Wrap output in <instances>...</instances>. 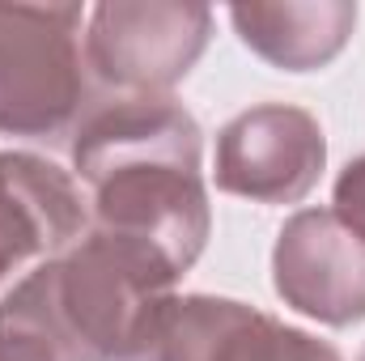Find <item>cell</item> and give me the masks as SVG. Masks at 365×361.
I'll use <instances>...</instances> for the list:
<instances>
[{
  "mask_svg": "<svg viewBox=\"0 0 365 361\" xmlns=\"http://www.w3.org/2000/svg\"><path fill=\"white\" fill-rule=\"evenodd\" d=\"M73 179L90 200V230L191 272L212 234L204 132L175 93L102 98L68 145Z\"/></svg>",
  "mask_w": 365,
  "mask_h": 361,
  "instance_id": "obj_1",
  "label": "cell"
},
{
  "mask_svg": "<svg viewBox=\"0 0 365 361\" xmlns=\"http://www.w3.org/2000/svg\"><path fill=\"white\" fill-rule=\"evenodd\" d=\"M175 285L153 255L90 230L0 293V361H119Z\"/></svg>",
  "mask_w": 365,
  "mask_h": 361,
  "instance_id": "obj_2",
  "label": "cell"
},
{
  "mask_svg": "<svg viewBox=\"0 0 365 361\" xmlns=\"http://www.w3.org/2000/svg\"><path fill=\"white\" fill-rule=\"evenodd\" d=\"M81 4L0 0V136H73L93 106Z\"/></svg>",
  "mask_w": 365,
  "mask_h": 361,
  "instance_id": "obj_3",
  "label": "cell"
},
{
  "mask_svg": "<svg viewBox=\"0 0 365 361\" xmlns=\"http://www.w3.org/2000/svg\"><path fill=\"white\" fill-rule=\"evenodd\" d=\"M208 39V4L106 0L86 17V64L110 98H166L200 64Z\"/></svg>",
  "mask_w": 365,
  "mask_h": 361,
  "instance_id": "obj_4",
  "label": "cell"
},
{
  "mask_svg": "<svg viewBox=\"0 0 365 361\" xmlns=\"http://www.w3.org/2000/svg\"><path fill=\"white\" fill-rule=\"evenodd\" d=\"M119 361H344L336 345L217 293H170Z\"/></svg>",
  "mask_w": 365,
  "mask_h": 361,
  "instance_id": "obj_5",
  "label": "cell"
},
{
  "mask_svg": "<svg viewBox=\"0 0 365 361\" xmlns=\"http://www.w3.org/2000/svg\"><path fill=\"white\" fill-rule=\"evenodd\" d=\"M327 166L323 123L306 106L259 102L217 132L212 179L251 204H302Z\"/></svg>",
  "mask_w": 365,
  "mask_h": 361,
  "instance_id": "obj_6",
  "label": "cell"
},
{
  "mask_svg": "<svg viewBox=\"0 0 365 361\" xmlns=\"http://www.w3.org/2000/svg\"><path fill=\"white\" fill-rule=\"evenodd\" d=\"M276 298L323 323L353 327L365 319V238L331 208H297L272 247Z\"/></svg>",
  "mask_w": 365,
  "mask_h": 361,
  "instance_id": "obj_7",
  "label": "cell"
},
{
  "mask_svg": "<svg viewBox=\"0 0 365 361\" xmlns=\"http://www.w3.org/2000/svg\"><path fill=\"white\" fill-rule=\"evenodd\" d=\"M90 234V200L43 153H0V293Z\"/></svg>",
  "mask_w": 365,
  "mask_h": 361,
  "instance_id": "obj_8",
  "label": "cell"
},
{
  "mask_svg": "<svg viewBox=\"0 0 365 361\" xmlns=\"http://www.w3.org/2000/svg\"><path fill=\"white\" fill-rule=\"evenodd\" d=\"M230 21L238 39L280 73L327 68L357 30V4L349 0H284V4H234Z\"/></svg>",
  "mask_w": 365,
  "mask_h": 361,
  "instance_id": "obj_9",
  "label": "cell"
},
{
  "mask_svg": "<svg viewBox=\"0 0 365 361\" xmlns=\"http://www.w3.org/2000/svg\"><path fill=\"white\" fill-rule=\"evenodd\" d=\"M331 213H336L353 234L365 238V153L353 158V162L340 171L336 191H331Z\"/></svg>",
  "mask_w": 365,
  "mask_h": 361,
  "instance_id": "obj_10",
  "label": "cell"
},
{
  "mask_svg": "<svg viewBox=\"0 0 365 361\" xmlns=\"http://www.w3.org/2000/svg\"><path fill=\"white\" fill-rule=\"evenodd\" d=\"M357 361H365V349H361V357H357Z\"/></svg>",
  "mask_w": 365,
  "mask_h": 361,
  "instance_id": "obj_11",
  "label": "cell"
}]
</instances>
